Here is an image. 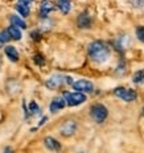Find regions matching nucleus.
I'll return each mask as SVG.
<instances>
[{"mask_svg": "<svg viewBox=\"0 0 144 153\" xmlns=\"http://www.w3.org/2000/svg\"><path fill=\"white\" fill-rule=\"evenodd\" d=\"M114 94L124 102H134V100H136V98H137V94L135 90H132V88H126V87H116L114 90Z\"/></svg>", "mask_w": 144, "mask_h": 153, "instance_id": "5", "label": "nucleus"}, {"mask_svg": "<svg viewBox=\"0 0 144 153\" xmlns=\"http://www.w3.org/2000/svg\"><path fill=\"white\" fill-rule=\"evenodd\" d=\"M77 24H78V27L82 28V29H85V28H90L91 19H90V16H89L87 12H82V13L78 16V19H77Z\"/></svg>", "mask_w": 144, "mask_h": 153, "instance_id": "9", "label": "nucleus"}, {"mask_svg": "<svg viewBox=\"0 0 144 153\" xmlns=\"http://www.w3.org/2000/svg\"><path fill=\"white\" fill-rule=\"evenodd\" d=\"M5 54H7V57L12 62L19 61V53H17V50H16L15 46H11V45L5 46Z\"/></svg>", "mask_w": 144, "mask_h": 153, "instance_id": "12", "label": "nucleus"}, {"mask_svg": "<svg viewBox=\"0 0 144 153\" xmlns=\"http://www.w3.org/2000/svg\"><path fill=\"white\" fill-rule=\"evenodd\" d=\"M65 104H66V100L65 99H62V98H54V99L52 100V103H50V112H58L60 110H62L63 107H65Z\"/></svg>", "mask_w": 144, "mask_h": 153, "instance_id": "10", "label": "nucleus"}, {"mask_svg": "<svg viewBox=\"0 0 144 153\" xmlns=\"http://www.w3.org/2000/svg\"><path fill=\"white\" fill-rule=\"evenodd\" d=\"M33 61H34V63H36V65H38V66L45 65V58H44L41 54H36V56L33 57Z\"/></svg>", "mask_w": 144, "mask_h": 153, "instance_id": "19", "label": "nucleus"}, {"mask_svg": "<svg viewBox=\"0 0 144 153\" xmlns=\"http://www.w3.org/2000/svg\"><path fill=\"white\" fill-rule=\"evenodd\" d=\"M132 3L135 4V7H143L144 5V0H132Z\"/></svg>", "mask_w": 144, "mask_h": 153, "instance_id": "23", "label": "nucleus"}, {"mask_svg": "<svg viewBox=\"0 0 144 153\" xmlns=\"http://www.w3.org/2000/svg\"><path fill=\"white\" fill-rule=\"evenodd\" d=\"M63 98H65V100H66V104L70 107L79 106V104H82L86 102V95L81 91H75V92L65 91L63 92Z\"/></svg>", "mask_w": 144, "mask_h": 153, "instance_id": "4", "label": "nucleus"}, {"mask_svg": "<svg viewBox=\"0 0 144 153\" xmlns=\"http://www.w3.org/2000/svg\"><path fill=\"white\" fill-rule=\"evenodd\" d=\"M20 3H25V4H29V3H32L33 0H19Z\"/></svg>", "mask_w": 144, "mask_h": 153, "instance_id": "25", "label": "nucleus"}, {"mask_svg": "<svg viewBox=\"0 0 144 153\" xmlns=\"http://www.w3.org/2000/svg\"><path fill=\"white\" fill-rule=\"evenodd\" d=\"M44 144H45V146L48 149H50V151L58 152L61 149V144L57 141L56 139H53V137H45V139H44Z\"/></svg>", "mask_w": 144, "mask_h": 153, "instance_id": "11", "label": "nucleus"}, {"mask_svg": "<svg viewBox=\"0 0 144 153\" xmlns=\"http://www.w3.org/2000/svg\"><path fill=\"white\" fill-rule=\"evenodd\" d=\"M143 115H144V107H143Z\"/></svg>", "mask_w": 144, "mask_h": 153, "instance_id": "26", "label": "nucleus"}, {"mask_svg": "<svg viewBox=\"0 0 144 153\" xmlns=\"http://www.w3.org/2000/svg\"><path fill=\"white\" fill-rule=\"evenodd\" d=\"M15 8H16V11L19 12L23 17H27L28 15H29V5L28 4H25V3H16L15 4Z\"/></svg>", "mask_w": 144, "mask_h": 153, "instance_id": "13", "label": "nucleus"}, {"mask_svg": "<svg viewBox=\"0 0 144 153\" xmlns=\"http://www.w3.org/2000/svg\"><path fill=\"white\" fill-rule=\"evenodd\" d=\"M90 115L93 117V120L97 123H103L104 120L107 119V115H108V111L107 108L101 103H95L93 104L91 108H90Z\"/></svg>", "mask_w": 144, "mask_h": 153, "instance_id": "3", "label": "nucleus"}, {"mask_svg": "<svg viewBox=\"0 0 144 153\" xmlns=\"http://www.w3.org/2000/svg\"><path fill=\"white\" fill-rule=\"evenodd\" d=\"M0 37H1V40L4 41V42H7V41H9L11 40V34H9V32H8V29L7 30H3L1 33H0Z\"/></svg>", "mask_w": 144, "mask_h": 153, "instance_id": "21", "label": "nucleus"}, {"mask_svg": "<svg viewBox=\"0 0 144 153\" xmlns=\"http://www.w3.org/2000/svg\"><path fill=\"white\" fill-rule=\"evenodd\" d=\"M136 37L139 38V41L144 42V27H137L136 28Z\"/></svg>", "mask_w": 144, "mask_h": 153, "instance_id": "20", "label": "nucleus"}, {"mask_svg": "<svg viewBox=\"0 0 144 153\" xmlns=\"http://www.w3.org/2000/svg\"><path fill=\"white\" fill-rule=\"evenodd\" d=\"M73 88L75 91H81V92H91L94 90V86L90 81H86V79H79L77 82H73Z\"/></svg>", "mask_w": 144, "mask_h": 153, "instance_id": "6", "label": "nucleus"}, {"mask_svg": "<svg viewBox=\"0 0 144 153\" xmlns=\"http://www.w3.org/2000/svg\"><path fill=\"white\" fill-rule=\"evenodd\" d=\"M87 53H89V57L91 58V61L97 63H103L110 57V48L103 41H93L89 45Z\"/></svg>", "mask_w": 144, "mask_h": 153, "instance_id": "1", "label": "nucleus"}, {"mask_svg": "<svg viewBox=\"0 0 144 153\" xmlns=\"http://www.w3.org/2000/svg\"><path fill=\"white\" fill-rule=\"evenodd\" d=\"M28 110H29L31 115H33V116H37V115L41 114V110H40V107H38V104L36 103V102H31Z\"/></svg>", "mask_w": 144, "mask_h": 153, "instance_id": "18", "label": "nucleus"}, {"mask_svg": "<svg viewBox=\"0 0 144 153\" xmlns=\"http://www.w3.org/2000/svg\"><path fill=\"white\" fill-rule=\"evenodd\" d=\"M46 120H48V117H46V116H44V117H43V119H41V122H40V124H38V126H43V124H44V123H45V122H46Z\"/></svg>", "mask_w": 144, "mask_h": 153, "instance_id": "24", "label": "nucleus"}, {"mask_svg": "<svg viewBox=\"0 0 144 153\" xmlns=\"http://www.w3.org/2000/svg\"><path fill=\"white\" fill-rule=\"evenodd\" d=\"M53 9H54V4L50 0H43L40 4V17L46 19L48 15H49Z\"/></svg>", "mask_w": 144, "mask_h": 153, "instance_id": "8", "label": "nucleus"}, {"mask_svg": "<svg viewBox=\"0 0 144 153\" xmlns=\"http://www.w3.org/2000/svg\"><path fill=\"white\" fill-rule=\"evenodd\" d=\"M75 131H77V123L74 122V120H68V122L63 123L62 126H61V128H60L61 135L65 136V137L72 136Z\"/></svg>", "mask_w": 144, "mask_h": 153, "instance_id": "7", "label": "nucleus"}, {"mask_svg": "<svg viewBox=\"0 0 144 153\" xmlns=\"http://www.w3.org/2000/svg\"><path fill=\"white\" fill-rule=\"evenodd\" d=\"M57 7L62 13H69L70 12V8H72V5H70V0H57Z\"/></svg>", "mask_w": 144, "mask_h": 153, "instance_id": "14", "label": "nucleus"}, {"mask_svg": "<svg viewBox=\"0 0 144 153\" xmlns=\"http://www.w3.org/2000/svg\"><path fill=\"white\" fill-rule=\"evenodd\" d=\"M132 81H134V83H136V85L144 83V70H139V71H136L135 74H134V76H132Z\"/></svg>", "mask_w": 144, "mask_h": 153, "instance_id": "17", "label": "nucleus"}, {"mask_svg": "<svg viewBox=\"0 0 144 153\" xmlns=\"http://www.w3.org/2000/svg\"><path fill=\"white\" fill-rule=\"evenodd\" d=\"M8 32H9V34H11V37L13 38V40H20L21 38V32H20V29H19V27H16V25L11 24V27L8 28Z\"/></svg>", "mask_w": 144, "mask_h": 153, "instance_id": "16", "label": "nucleus"}, {"mask_svg": "<svg viewBox=\"0 0 144 153\" xmlns=\"http://www.w3.org/2000/svg\"><path fill=\"white\" fill-rule=\"evenodd\" d=\"M9 21H11L12 25H16V27H19V28H23V29L27 28V24H25V21H23V19H20L19 16L11 15V16H9Z\"/></svg>", "mask_w": 144, "mask_h": 153, "instance_id": "15", "label": "nucleus"}, {"mask_svg": "<svg viewBox=\"0 0 144 153\" xmlns=\"http://www.w3.org/2000/svg\"><path fill=\"white\" fill-rule=\"evenodd\" d=\"M31 37L33 38V40H40V38H41L40 30H33V32H31Z\"/></svg>", "mask_w": 144, "mask_h": 153, "instance_id": "22", "label": "nucleus"}, {"mask_svg": "<svg viewBox=\"0 0 144 153\" xmlns=\"http://www.w3.org/2000/svg\"><path fill=\"white\" fill-rule=\"evenodd\" d=\"M62 85H73V79L72 76L68 75H53L49 79H46L45 86L50 90H56V88L61 87Z\"/></svg>", "mask_w": 144, "mask_h": 153, "instance_id": "2", "label": "nucleus"}]
</instances>
